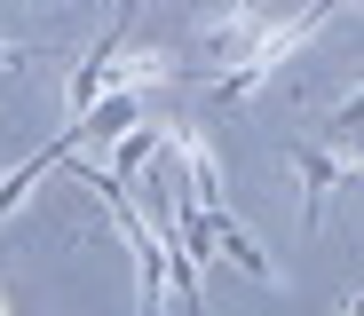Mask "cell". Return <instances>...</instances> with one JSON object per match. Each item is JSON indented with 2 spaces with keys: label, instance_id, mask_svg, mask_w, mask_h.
Wrapping results in <instances>:
<instances>
[{
  "label": "cell",
  "instance_id": "1",
  "mask_svg": "<svg viewBox=\"0 0 364 316\" xmlns=\"http://www.w3.org/2000/svg\"><path fill=\"white\" fill-rule=\"evenodd\" d=\"M348 135H364V87L348 103H333V119H325V143H348Z\"/></svg>",
  "mask_w": 364,
  "mask_h": 316
}]
</instances>
